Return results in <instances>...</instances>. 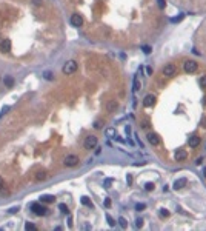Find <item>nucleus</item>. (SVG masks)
Segmentation results:
<instances>
[{
  "instance_id": "obj_16",
  "label": "nucleus",
  "mask_w": 206,
  "mask_h": 231,
  "mask_svg": "<svg viewBox=\"0 0 206 231\" xmlns=\"http://www.w3.org/2000/svg\"><path fill=\"white\" fill-rule=\"evenodd\" d=\"M3 83H5V86H8V88L14 86V77H12V76H5Z\"/></svg>"
},
{
  "instance_id": "obj_31",
  "label": "nucleus",
  "mask_w": 206,
  "mask_h": 231,
  "mask_svg": "<svg viewBox=\"0 0 206 231\" xmlns=\"http://www.w3.org/2000/svg\"><path fill=\"white\" fill-rule=\"evenodd\" d=\"M19 211H20V208H19V207H12V208H9V211H8V213H9V214H16V213H19Z\"/></svg>"
},
{
  "instance_id": "obj_5",
  "label": "nucleus",
  "mask_w": 206,
  "mask_h": 231,
  "mask_svg": "<svg viewBox=\"0 0 206 231\" xmlns=\"http://www.w3.org/2000/svg\"><path fill=\"white\" fill-rule=\"evenodd\" d=\"M79 156H75V154H68L66 157H65V160H63V164L66 165V166H75L79 164Z\"/></svg>"
},
{
  "instance_id": "obj_32",
  "label": "nucleus",
  "mask_w": 206,
  "mask_h": 231,
  "mask_svg": "<svg viewBox=\"0 0 206 231\" xmlns=\"http://www.w3.org/2000/svg\"><path fill=\"white\" fill-rule=\"evenodd\" d=\"M168 216H169V211H168V209H165V208L160 209V217H168Z\"/></svg>"
},
{
  "instance_id": "obj_2",
  "label": "nucleus",
  "mask_w": 206,
  "mask_h": 231,
  "mask_svg": "<svg viewBox=\"0 0 206 231\" xmlns=\"http://www.w3.org/2000/svg\"><path fill=\"white\" fill-rule=\"evenodd\" d=\"M62 71H63V74H72L77 71V62L75 60H68V62L63 65V68H62Z\"/></svg>"
},
{
  "instance_id": "obj_14",
  "label": "nucleus",
  "mask_w": 206,
  "mask_h": 231,
  "mask_svg": "<svg viewBox=\"0 0 206 231\" xmlns=\"http://www.w3.org/2000/svg\"><path fill=\"white\" fill-rule=\"evenodd\" d=\"M117 106H119L117 102H115V100H111V102L106 105V111H108V113H114L115 110H117Z\"/></svg>"
},
{
  "instance_id": "obj_23",
  "label": "nucleus",
  "mask_w": 206,
  "mask_h": 231,
  "mask_svg": "<svg viewBox=\"0 0 206 231\" xmlns=\"http://www.w3.org/2000/svg\"><path fill=\"white\" fill-rule=\"evenodd\" d=\"M106 220H108V223H109V227H115V220H114L109 214H106Z\"/></svg>"
},
{
  "instance_id": "obj_22",
  "label": "nucleus",
  "mask_w": 206,
  "mask_h": 231,
  "mask_svg": "<svg viewBox=\"0 0 206 231\" xmlns=\"http://www.w3.org/2000/svg\"><path fill=\"white\" fill-rule=\"evenodd\" d=\"M43 77H45L46 80H52V79H54V76H52L51 71H45V72H43Z\"/></svg>"
},
{
  "instance_id": "obj_30",
  "label": "nucleus",
  "mask_w": 206,
  "mask_h": 231,
  "mask_svg": "<svg viewBox=\"0 0 206 231\" xmlns=\"http://www.w3.org/2000/svg\"><path fill=\"white\" fill-rule=\"evenodd\" d=\"M198 83H200V86H202V88H206V76L200 77V80H198Z\"/></svg>"
},
{
  "instance_id": "obj_4",
  "label": "nucleus",
  "mask_w": 206,
  "mask_h": 231,
  "mask_svg": "<svg viewBox=\"0 0 206 231\" xmlns=\"http://www.w3.org/2000/svg\"><path fill=\"white\" fill-rule=\"evenodd\" d=\"M162 72H163V76H166V77H172L177 74V68L172 63H168L162 68Z\"/></svg>"
},
{
  "instance_id": "obj_38",
  "label": "nucleus",
  "mask_w": 206,
  "mask_h": 231,
  "mask_svg": "<svg viewBox=\"0 0 206 231\" xmlns=\"http://www.w3.org/2000/svg\"><path fill=\"white\" fill-rule=\"evenodd\" d=\"M32 3L36 6H40V5H42V0H32Z\"/></svg>"
},
{
  "instance_id": "obj_34",
  "label": "nucleus",
  "mask_w": 206,
  "mask_h": 231,
  "mask_svg": "<svg viewBox=\"0 0 206 231\" xmlns=\"http://www.w3.org/2000/svg\"><path fill=\"white\" fill-rule=\"evenodd\" d=\"M111 183H112V179H106L105 183H103V187H105V188H109V187H111Z\"/></svg>"
},
{
  "instance_id": "obj_1",
  "label": "nucleus",
  "mask_w": 206,
  "mask_h": 231,
  "mask_svg": "<svg viewBox=\"0 0 206 231\" xmlns=\"http://www.w3.org/2000/svg\"><path fill=\"white\" fill-rule=\"evenodd\" d=\"M31 209H32V213L37 214V216H46L48 214V208L45 205H42V203H37V202L31 203Z\"/></svg>"
},
{
  "instance_id": "obj_24",
  "label": "nucleus",
  "mask_w": 206,
  "mask_h": 231,
  "mask_svg": "<svg viewBox=\"0 0 206 231\" xmlns=\"http://www.w3.org/2000/svg\"><path fill=\"white\" fill-rule=\"evenodd\" d=\"M119 223H120L122 228H126V227H128V222H126L125 217H120V219H119Z\"/></svg>"
},
{
  "instance_id": "obj_42",
  "label": "nucleus",
  "mask_w": 206,
  "mask_h": 231,
  "mask_svg": "<svg viewBox=\"0 0 206 231\" xmlns=\"http://www.w3.org/2000/svg\"><path fill=\"white\" fill-rule=\"evenodd\" d=\"M202 125L206 128V117H203V119H202Z\"/></svg>"
},
{
  "instance_id": "obj_15",
  "label": "nucleus",
  "mask_w": 206,
  "mask_h": 231,
  "mask_svg": "<svg viewBox=\"0 0 206 231\" xmlns=\"http://www.w3.org/2000/svg\"><path fill=\"white\" fill-rule=\"evenodd\" d=\"M54 200H56V197L51 194H43L42 197H40V202H45V203H52Z\"/></svg>"
},
{
  "instance_id": "obj_18",
  "label": "nucleus",
  "mask_w": 206,
  "mask_h": 231,
  "mask_svg": "<svg viewBox=\"0 0 206 231\" xmlns=\"http://www.w3.org/2000/svg\"><path fill=\"white\" fill-rule=\"evenodd\" d=\"M59 209H60L62 214H69V208H68L65 203H60V205H59Z\"/></svg>"
},
{
  "instance_id": "obj_25",
  "label": "nucleus",
  "mask_w": 206,
  "mask_h": 231,
  "mask_svg": "<svg viewBox=\"0 0 206 231\" xmlns=\"http://www.w3.org/2000/svg\"><path fill=\"white\" fill-rule=\"evenodd\" d=\"M25 230H37V227L34 225V223H29V222H26V223H25Z\"/></svg>"
},
{
  "instance_id": "obj_39",
  "label": "nucleus",
  "mask_w": 206,
  "mask_h": 231,
  "mask_svg": "<svg viewBox=\"0 0 206 231\" xmlns=\"http://www.w3.org/2000/svg\"><path fill=\"white\" fill-rule=\"evenodd\" d=\"M202 162H203V157H198V159L195 160V164H197V165H202Z\"/></svg>"
},
{
  "instance_id": "obj_44",
  "label": "nucleus",
  "mask_w": 206,
  "mask_h": 231,
  "mask_svg": "<svg viewBox=\"0 0 206 231\" xmlns=\"http://www.w3.org/2000/svg\"><path fill=\"white\" fill-rule=\"evenodd\" d=\"M203 176H205V177H206V166L203 168Z\"/></svg>"
},
{
  "instance_id": "obj_35",
  "label": "nucleus",
  "mask_w": 206,
  "mask_h": 231,
  "mask_svg": "<svg viewBox=\"0 0 206 231\" xmlns=\"http://www.w3.org/2000/svg\"><path fill=\"white\" fill-rule=\"evenodd\" d=\"M135 227H137V228H142V227H143V219H137V220H135Z\"/></svg>"
},
{
  "instance_id": "obj_33",
  "label": "nucleus",
  "mask_w": 206,
  "mask_h": 231,
  "mask_svg": "<svg viewBox=\"0 0 206 231\" xmlns=\"http://www.w3.org/2000/svg\"><path fill=\"white\" fill-rule=\"evenodd\" d=\"M94 128H95V130H100V128H102V120H95L94 122Z\"/></svg>"
},
{
  "instance_id": "obj_36",
  "label": "nucleus",
  "mask_w": 206,
  "mask_h": 231,
  "mask_svg": "<svg viewBox=\"0 0 206 231\" xmlns=\"http://www.w3.org/2000/svg\"><path fill=\"white\" fill-rule=\"evenodd\" d=\"M152 72H154L152 68H151V66H146V76H152Z\"/></svg>"
},
{
  "instance_id": "obj_12",
  "label": "nucleus",
  "mask_w": 206,
  "mask_h": 231,
  "mask_svg": "<svg viewBox=\"0 0 206 231\" xmlns=\"http://www.w3.org/2000/svg\"><path fill=\"white\" fill-rule=\"evenodd\" d=\"M0 50H2V52H9V51H11V40H9V39H5V40H2V45H0Z\"/></svg>"
},
{
  "instance_id": "obj_29",
  "label": "nucleus",
  "mask_w": 206,
  "mask_h": 231,
  "mask_svg": "<svg viewBox=\"0 0 206 231\" xmlns=\"http://www.w3.org/2000/svg\"><path fill=\"white\" fill-rule=\"evenodd\" d=\"M142 50H143V52H145V54H151V51H152V48H151V46H148V45L142 46Z\"/></svg>"
},
{
  "instance_id": "obj_10",
  "label": "nucleus",
  "mask_w": 206,
  "mask_h": 231,
  "mask_svg": "<svg viewBox=\"0 0 206 231\" xmlns=\"http://www.w3.org/2000/svg\"><path fill=\"white\" fill-rule=\"evenodd\" d=\"M200 137L198 136H191V137L188 139V145L191 146V148H197L198 145H200Z\"/></svg>"
},
{
  "instance_id": "obj_28",
  "label": "nucleus",
  "mask_w": 206,
  "mask_h": 231,
  "mask_svg": "<svg viewBox=\"0 0 206 231\" xmlns=\"http://www.w3.org/2000/svg\"><path fill=\"white\" fill-rule=\"evenodd\" d=\"M145 208H146L145 203H137V205H135V209H137V211H143Z\"/></svg>"
},
{
  "instance_id": "obj_20",
  "label": "nucleus",
  "mask_w": 206,
  "mask_h": 231,
  "mask_svg": "<svg viewBox=\"0 0 206 231\" xmlns=\"http://www.w3.org/2000/svg\"><path fill=\"white\" fill-rule=\"evenodd\" d=\"M140 88H142V85H140V82H139V79L134 77V93H137Z\"/></svg>"
},
{
  "instance_id": "obj_27",
  "label": "nucleus",
  "mask_w": 206,
  "mask_h": 231,
  "mask_svg": "<svg viewBox=\"0 0 206 231\" xmlns=\"http://www.w3.org/2000/svg\"><path fill=\"white\" fill-rule=\"evenodd\" d=\"M157 5H159L160 9H165V8H166V2H165V0H157Z\"/></svg>"
},
{
  "instance_id": "obj_13",
  "label": "nucleus",
  "mask_w": 206,
  "mask_h": 231,
  "mask_svg": "<svg viewBox=\"0 0 206 231\" xmlns=\"http://www.w3.org/2000/svg\"><path fill=\"white\" fill-rule=\"evenodd\" d=\"M188 183V180H186V177H182V179H177L175 182H174V185H172V188L174 189H182L185 185Z\"/></svg>"
},
{
  "instance_id": "obj_19",
  "label": "nucleus",
  "mask_w": 206,
  "mask_h": 231,
  "mask_svg": "<svg viewBox=\"0 0 206 231\" xmlns=\"http://www.w3.org/2000/svg\"><path fill=\"white\" fill-rule=\"evenodd\" d=\"M145 189H146V191H154V189H155V183L154 182H146L145 183Z\"/></svg>"
},
{
  "instance_id": "obj_26",
  "label": "nucleus",
  "mask_w": 206,
  "mask_h": 231,
  "mask_svg": "<svg viewBox=\"0 0 206 231\" xmlns=\"http://www.w3.org/2000/svg\"><path fill=\"white\" fill-rule=\"evenodd\" d=\"M36 177H37V180H43V179L46 177V174H45V171H39Z\"/></svg>"
},
{
  "instance_id": "obj_6",
  "label": "nucleus",
  "mask_w": 206,
  "mask_h": 231,
  "mask_svg": "<svg viewBox=\"0 0 206 231\" xmlns=\"http://www.w3.org/2000/svg\"><path fill=\"white\" fill-rule=\"evenodd\" d=\"M83 146H85L86 149H92V148H95V146H97V137H95V136H88V137L85 139Z\"/></svg>"
},
{
  "instance_id": "obj_37",
  "label": "nucleus",
  "mask_w": 206,
  "mask_h": 231,
  "mask_svg": "<svg viewBox=\"0 0 206 231\" xmlns=\"http://www.w3.org/2000/svg\"><path fill=\"white\" fill-rule=\"evenodd\" d=\"M126 182H128V185H131V183H132V177H131L129 174L126 176Z\"/></svg>"
},
{
  "instance_id": "obj_7",
  "label": "nucleus",
  "mask_w": 206,
  "mask_h": 231,
  "mask_svg": "<svg viewBox=\"0 0 206 231\" xmlns=\"http://www.w3.org/2000/svg\"><path fill=\"white\" fill-rule=\"evenodd\" d=\"M155 105V96L154 94H148V96L143 99V106L145 108H151Z\"/></svg>"
},
{
  "instance_id": "obj_11",
  "label": "nucleus",
  "mask_w": 206,
  "mask_h": 231,
  "mask_svg": "<svg viewBox=\"0 0 206 231\" xmlns=\"http://www.w3.org/2000/svg\"><path fill=\"white\" fill-rule=\"evenodd\" d=\"M186 157H188V153L185 149H177L175 151V160L183 162V160H186Z\"/></svg>"
},
{
  "instance_id": "obj_21",
  "label": "nucleus",
  "mask_w": 206,
  "mask_h": 231,
  "mask_svg": "<svg viewBox=\"0 0 206 231\" xmlns=\"http://www.w3.org/2000/svg\"><path fill=\"white\" fill-rule=\"evenodd\" d=\"M105 133H106L108 137H115V130H114V128H108Z\"/></svg>"
},
{
  "instance_id": "obj_40",
  "label": "nucleus",
  "mask_w": 206,
  "mask_h": 231,
  "mask_svg": "<svg viewBox=\"0 0 206 231\" xmlns=\"http://www.w3.org/2000/svg\"><path fill=\"white\" fill-rule=\"evenodd\" d=\"M8 111H9V106H3V110H2V114L8 113Z\"/></svg>"
},
{
  "instance_id": "obj_9",
  "label": "nucleus",
  "mask_w": 206,
  "mask_h": 231,
  "mask_svg": "<svg viewBox=\"0 0 206 231\" xmlns=\"http://www.w3.org/2000/svg\"><path fill=\"white\" fill-rule=\"evenodd\" d=\"M148 140H149V143L154 145V146L160 145V137H159V134H155V133H149L148 134Z\"/></svg>"
},
{
  "instance_id": "obj_43",
  "label": "nucleus",
  "mask_w": 206,
  "mask_h": 231,
  "mask_svg": "<svg viewBox=\"0 0 206 231\" xmlns=\"http://www.w3.org/2000/svg\"><path fill=\"white\" fill-rule=\"evenodd\" d=\"M2 187H3V179H2V176H0V189H2Z\"/></svg>"
},
{
  "instance_id": "obj_8",
  "label": "nucleus",
  "mask_w": 206,
  "mask_h": 231,
  "mask_svg": "<svg viewBox=\"0 0 206 231\" xmlns=\"http://www.w3.org/2000/svg\"><path fill=\"white\" fill-rule=\"evenodd\" d=\"M71 25L75 26V28H79V26L83 25V19H82V16H79V14H72V16H71Z\"/></svg>"
},
{
  "instance_id": "obj_17",
  "label": "nucleus",
  "mask_w": 206,
  "mask_h": 231,
  "mask_svg": "<svg viewBox=\"0 0 206 231\" xmlns=\"http://www.w3.org/2000/svg\"><path fill=\"white\" fill-rule=\"evenodd\" d=\"M80 202H82V203H83V205H85V207H88V208H92V207H94V205H92V202H91V200H89V199L86 197V196H83V197H82V199H80Z\"/></svg>"
},
{
  "instance_id": "obj_41",
  "label": "nucleus",
  "mask_w": 206,
  "mask_h": 231,
  "mask_svg": "<svg viewBox=\"0 0 206 231\" xmlns=\"http://www.w3.org/2000/svg\"><path fill=\"white\" fill-rule=\"evenodd\" d=\"M109 205H111V199H106L105 200V207H109Z\"/></svg>"
},
{
  "instance_id": "obj_3",
  "label": "nucleus",
  "mask_w": 206,
  "mask_h": 231,
  "mask_svg": "<svg viewBox=\"0 0 206 231\" xmlns=\"http://www.w3.org/2000/svg\"><path fill=\"white\" fill-rule=\"evenodd\" d=\"M197 68H198V65H197L195 60H186V62H185V65H183L185 72H188V74L195 72V71H197Z\"/></svg>"
}]
</instances>
